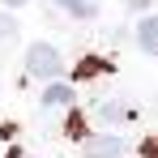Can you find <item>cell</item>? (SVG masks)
I'll list each match as a JSON object with an SVG mask.
<instances>
[{
    "label": "cell",
    "mask_w": 158,
    "mask_h": 158,
    "mask_svg": "<svg viewBox=\"0 0 158 158\" xmlns=\"http://www.w3.org/2000/svg\"><path fill=\"white\" fill-rule=\"evenodd\" d=\"M43 103L47 107H64V103H73V90H69V85H47Z\"/></svg>",
    "instance_id": "cell-5"
},
{
    "label": "cell",
    "mask_w": 158,
    "mask_h": 158,
    "mask_svg": "<svg viewBox=\"0 0 158 158\" xmlns=\"http://www.w3.org/2000/svg\"><path fill=\"white\" fill-rule=\"evenodd\" d=\"M0 4H9V9H22V4H26V0H0Z\"/></svg>",
    "instance_id": "cell-10"
},
{
    "label": "cell",
    "mask_w": 158,
    "mask_h": 158,
    "mask_svg": "<svg viewBox=\"0 0 158 158\" xmlns=\"http://www.w3.org/2000/svg\"><path fill=\"white\" fill-rule=\"evenodd\" d=\"M141 150H145V158H158V141H145Z\"/></svg>",
    "instance_id": "cell-8"
},
{
    "label": "cell",
    "mask_w": 158,
    "mask_h": 158,
    "mask_svg": "<svg viewBox=\"0 0 158 158\" xmlns=\"http://www.w3.org/2000/svg\"><path fill=\"white\" fill-rule=\"evenodd\" d=\"M137 43H141V52L158 56V17H141V26H137Z\"/></svg>",
    "instance_id": "cell-3"
},
{
    "label": "cell",
    "mask_w": 158,
    "mask_h": 158,
    "mask_svg": "<svg viewBox=\"0 0 158 158\" xmlns=\"http://www.w3.org/2000/svg\"><path fill=\"white\" fill-rule=\"evenodd\" d=\"M13 34H17V26H13V22H9V17H0V43H9V39H13Z\"/></svg>",
    "instance_id": "cell-7"
},
{
    "label": "cell",
    "mask_w": 158,
    "mask_h": 158,
    "mask_svg": "<svg viewBox=\"0 0 158 158\" xmlns=\"http://www.w3.org/2000/svg\"><path fill=\"white\" fill-rule=\"evenodd\" d=\"M60 9H69L73 17H94V13H98L94 0H60Z\"/></svg>",
    "instance_id": "cell-4"
},
{
    "label": "cell",
    "mask_w": 158,
    "mask_h": 158,
    "mask_svg": "<svg viewBox=\"0 0 158 158\" xmlns=\"http://www.w3.org/2000/svg\"><path fill=\"white\" fill-rule=\"evenodd\" d=\"M98 115H103L107 124H120V120H128V107H120V103H98Z\"/></svg>",
    "instance_id": "cell-6"
},
{
    "label": "cell",
    "mask_w": 158,
    "mask_h": 158,
    "mask_svg": "<svg viewBox=\"0 0 158 158\" xmlns=\"http://www.w3.org/2000/svg\"><path fill=\"white\" fill-rule=\"evenodd\" d=\"M128 9H145V4H154V0H124Z\"/></svg>",
    "instance_id": "cell-9"
},
{
    "label": "cell",
    "mask_w": 158,
    "mask_h": 158,
    "mask_svg": "<svg viewBox=\"0 0 158 158\" xmlns=\"http://www.w3.org/2000/svg\"><path fill=\"white\" fill-rule=\"evenodd\" d=\"M26 69H30V77H39V81H56L64 73V60H60V52L52 43H34L26 52Z\"/></svg>",
    "instance_id": "cell-1"
},
{
    "label": "cell",
    "mask_w": 158,
    "mask_h": 158,
    "mask_svg": "<svg viewBox=\"0 0 158 158\" xmlns=\"http://www.w3.org/2000/svg\"><path fill=\"white\" fill-rule=\"evenodd\" d=\"M124 154V141H120V137H90V141H85V158H120Z\"/></svg>",
    "instance_id": "cell-2"
}]
</instances>
